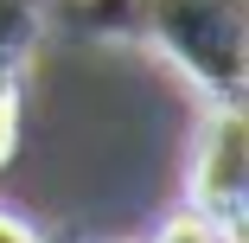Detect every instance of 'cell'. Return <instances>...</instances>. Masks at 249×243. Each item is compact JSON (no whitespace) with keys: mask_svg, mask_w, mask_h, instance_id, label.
Instances as JSON below:
<instances>
[{"mask_svg":"<svg viewBox=\"0 0 249 243\" xmlns=\"http://www.w3.org/2000/svg\"><path fill=\"white\" fill-rule=\"evenodd\" d=\"M185 192H192V211L198 218H211L217 230L236 237L243 192H249V122H243V109L230 103V96H217V109L198 122Z\"/></svg>","mask_w":249,"mask_h":243,"instance_id":"1","label":"cell"},{"mask_svg":"<svg viewBox=\"0 0 249 243\" xmlns=\"http://www.w3.org/2000/svg\"><path fill=\"white\" fill-rule=\"evenodd\" d=\"M0 243H38V237H32L19 218H7V211H0Z\"/></svg>","mask_w":249,"mask_h":243,"instance_id":"3","label":"cell"},{"mask_svg":"<svg viewBox=\"0 0 249 243\" xmlns=\"http://www.w3.org/2000/svg\"><path fill=\"white\" fill-rule=\"evenodd\" d=\"M89 7H96V13H109V19H115V13L128 7V0H89Z\"/></svg>","mask_w":249,"mask_h":243,"instance_id":"4","label":"cell"},{"mask_svg":"<svg viewBox=\"0 0 249 243\" xmlns=\"http://www.w3.org/2000/svg\"><path fill=\"white\" fill-rule=\"evenodd\" d=\"M13 141H19V90L0 83V167L13 160Z\"/></svg>","mask_w":249,"mask_h":243,"instance_id":"2","label":"cell"}]
</instances>
